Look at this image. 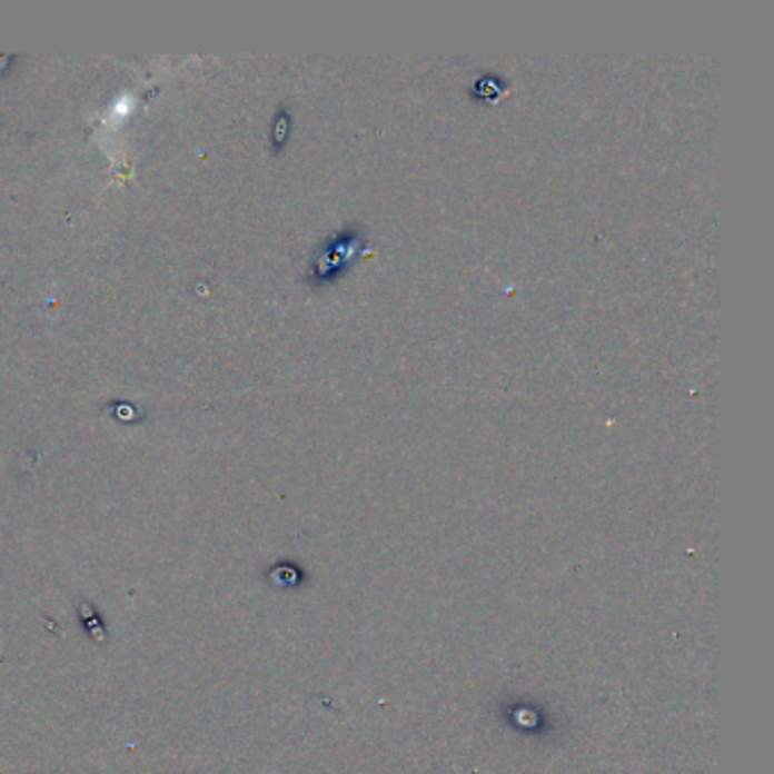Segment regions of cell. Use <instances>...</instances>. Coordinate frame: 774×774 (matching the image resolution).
Returning a JSON list of instances; mask_svg holds the SVG:
<instances>
[{
	"label": "cell",
	"mask_w": 774,
	"mask_h": 774,
	"mask_svg": "<svg viewBox=\"0 0 774 774\" xmlns=\"http://www.w3.org/2000/svg\"><path fill=\"white\" fill-rule=\"evenodd\" d=\"M368 248V239L359 228H348L346 232H339L335 239H331L325 248V252L318 259V275L325 278V275H341V270L350 268L355 264V259H359L361 255H366Z\"/></svg>",
	"instance_id": "obj_1"
}]
</instances>
